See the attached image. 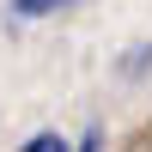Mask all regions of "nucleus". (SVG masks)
<instances>
[{"mask_svg":"<svg viewBox=\"0 0 152 152\" xmlns=\"http://www.w3.org/2000/svg\"><path fill=\"white\" fill-rule=\"evenodd\" d=\"M55 6H67V0H12L18 18H37V12H55Z\"/></svg>","mask_w":152,"mask_h":152,"instance_id":"obj_1","label":"nucleus"},{"mask_svg":"<svg viewBox=\"0 0 152 152\" xmlns=\"http://www.w3.org/2000/svg\"><path fill=\"white\" fill-rule=\"evenodd\" d=\"M61 146H67V140H61V134H37V140L24 146V152H61Z\"/></svg>","mask_w":152,"mask_h":152,"instance_id":"obj_2","label":"nucleus"}]
</instances>
